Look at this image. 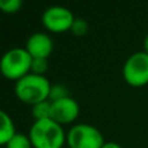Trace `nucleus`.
<instances>
[{
    "label": "nucleus",
    "instance_id": "obj_5",
    "mask_svg": "<svg viewBox=\"0 0 148 148\" xmlns=\"http://www.w3.org/2000/svg\"><path fill=\"white\" fill-rule=\"evenodd\" d=\"M123 78L130 86L140 87L148 83V53L135 52L123 65Z\"/></svg>",
    "mask_w": 148,
    "mask_h": 148
},
{
    "label": "nucleus",
    "instance_id": "obj_7",
    "mask_svg": "<svg viewBox=\"0 0 148 148\" xmlns=\"http://www.w3.org/2000/svg\"><path fill=\"white\" fill-rule=\"evenodd\" d=\"M51 120L57 123H69L73 122L79 114V105L73 97L68 96L64 99L51 101Z\"/></svg>",
    "mask_w": 148,
    "mask_h": 148
},
{
    "label": "nucleus",
    "instance_id": "obj_14",
    "mask_svg": "<svg viewBox=\"0 0 148 148\" xmlns=\"http://www.w3.org/2000/svg\"><path fill=\"white\" fill-rule=\"evenodd\" d=\"M22 7L21 0H0V8L5 13H14Z\"/></svg>",
    "mask_w": 148,
    "mask_h": 148
},
{
    "label": "nucleus",
    "instance_id": "obj_1",
    "mask_svg": "<svg viewBox=\"0 0 148 148\" xmlns=\"http://www.w3.org/2000/svg\"><path fill=\"white\" fill-rule=\"evenodd\" d=\"M52 83L44 75L29 73L16 82L14 92L23 103L35 105L49 99Z\"/></svg>",
    "mask_w": 148,
    "mask_h": 148
},
{
    "label": "nucleus",
    "instance_id": "obj_8",
    "mask_svg": "<svg viewBox=\"0 0 148 148\" xmlns=\"http://www.w3.org/2000/svg\"><path fill=\"white\" fill-rule=\"evenodd\" d=\"M26 49L33 59H47L52 53L53 42L46 33H35L29 36L26 42Z\"/></svg>",
    "mask_w": 148,
    "mask_h": 148
},
{
    "label": "nucleus",
    "instance_id": "obj_12",
    "mask_svg": "<svg viewBox=\"0 0 148 148\" xmlns=\"http://www.w3.org/2000/svg\"><path fill=\"white\" fill-rule=\"evenodd\" d=\"M69 96V90L62 83H55L51 86V92H49V101H56V100L64 99Z\"/></svg>",
    "mask_w": 148,
    "mask_h": 148
},
{
    "label": "nucleus",
    "instance_id": "obj_4",
    "mask_svg": "<svg viewBox=\"0 0 148 148\" xmlns=\"http://www.w3.org/2000/svg\"><path fill=\"white\" fill-rule=\"evenodd\" d=\"M70 148H101L104 146L103 134L88 123L74 125L66 135Z\"/></svg>",
    "mask_w": 148,
    "mask_h": 148
},
{
    "label": "nucleus",
    "instance_id": "obj_17",
    "mask_svg": "<svg viewBox=\"0 0 148 148\" xmlns=\"http://www.w3.org/2000/svg\"><path fill=\"white\" fill-rule=\"evenodd\" d=\"M144 52H147L148 53V35L146 36V38H144Z\"/></svg>",
    "mask_w": 148,
    "mask_h": 148
},
{
    "label": "nucleus",
    "instance_id": "obj_13",
    "mask_svg": "<svg viewBox=\"0 0 148 148\" xmlns=\"http://www.w3.org/2000/svg\"><path fill=\"white\" fill-rule=\"evenodd\" d=\"M70 30H72V33L74 35L82 36L88 31V23H87V21L83 20V18H75Z\"/></svg>",
    "mask_w": 148,
    "mask_h": 148
},
{
    "label": "nucleus",
    "instance_id": "obj_15",
    "mask_svg": "<svg viewBox=\"0 0 148 148\" xmlns=\"http://www.w3.org/2000/svg\"><path fill=\"white\" fill-rule=\"evenodd\" d=\"M48 69V62L47 59H33L31 62V73L38 74V75H43Z\"/></svg>",
    "mask_w": 148,
    "mask_h": 148
},
{
    "label": "nucleus",
    "instance_id": "obj_10",
    "mask_svg": "<svg viewBox=\"0 0 148 148\" xmlns=\"http://www.w3.org/2000/svg\"><path fill=\"white\" fill-rule=\"evenodd\" d=\"M51 107L52 103L49 100L38 103V104L31 107V114L35 118V121L48 120V118H51Z\"/></svg>",
    "mask_w": 148,
    "mask_h": 148
},
{
    "label": "nucleus",
    "instance_id": "obj_9",
    "mask_svg": "<svg viewBox=\"0 0 148 148\" xmlns=\"http://www.w3.org/2000/svg\"><path fill=\"white\" fill-rule=\"evenodd\" d=\"M0 120H1V127H0V143L7 144L13 136L16 135V129L13 120L10 118V116L7 112L1 110L0 112Z\"/></svg>",
    "mask_w": 148,
    "mask_h": 148
},
{
    "label": "nucleus",
    "instance_id": "obj_16",
    "mask_svg": "<svg viewBox=\"0 0 148 148\" xmlns=\"http://www.w3.org/2000/svg\"><path fill=\"white\" fill-rule=\"evenodd\" d=\"M101 148H122L118 143H114V142H107V143H104V146Z\"/></svg>",
    "mask_w": 148,
    "mask_h": 148
},
{
    "label": "nucleus",
    "instance_id": "obj_2",
    "mask_svg": "<svg viewBox=\"0 0 148 148\" xmlns=\"http://www.w3.org/2000/svg\"><path fill=\"white\" fill-rule=\"evenodd\" d=\"M29 136L34 148H61L66 140L62 126L51 118L35 121Z\"/></svg>",
    "mask_w": 148,
    "mask_h": 148
},
{
    "label": "nucleus",
    "instance_id": "obj_3",
    "mask_svg": "<svg viewBox=\"0 0 148 148\" xmlns=\"http://www.w3.org/2000/svg\"><path fill=\"white\" fill-rule=\"evenodd\" d=\"M33 57L26 48H12L4 53L0 62V69L8 79H21L31 72Z\"/></svg>",
    "mask_w": 148,
    "mask_h": 148
},
{
    "label": "nucleus",
    "instance_id": "obj_11",
    "mask_svg": "<svg viewBox=\"0 0 148 148\" xmlns=\"http://www.w3.org/2000/svg\"><path fill=\"white\" fill-rule=\"evenodd\" d=\"M33 143L29 135H25L22 133H17L7 144L5 148H31Z\"/></svg>",
    "mask_w": 148,
    "mask_h": 148
},
{
    "label": "nucleus",
    "instance_id": "obj_6",
    "mask_svg": "<svg viewBox=\"0 0 148 148\" xmlns=\"http://www.w3.org/2000/svg\"><path fill=\"white\" fill-rule=\"evenodd\" d=\"M74 16L72 10L61 5H53L47 8L42 14V22L46 29L53 33H62L70 30L74 22Z\"/></svg>",
    "mask_w": 148,
    "mask_h": 148
}]
</instances>
